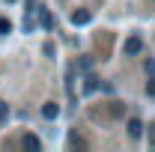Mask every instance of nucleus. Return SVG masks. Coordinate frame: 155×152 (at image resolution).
Masks as SVG:
<instances>
[{
	"mask_svg": "<svg viewBox=\"0 0 155 152\" xmlns=\"http://www.w3.org/2000/svg\"><path fill=\"white\" fill-rule=\"evenodd\" d=\"M21 143H24V149H39L42 143H39V137H33V134H24L21 137Z\"/></svg>",
	"mask_w": 155,
	"mask_h": 152,
	"instance_id": "39448f33",
	"label": "nucleus"
},
{
	"mask_svg": "<svg viewBox=\"0 0 155 152\" xmlns=\"http://www.w3.org/2000/svg\"><path fill=\"white\" fill-rule=\"evenodd\" d=\"M6 116H9V104H6V101H0V122H3Z\"/></svg>",
	"mask_w": 155,
	"mask_h": 152,
	"instance_id": "1a4fd4ad",
	"label": "nucleus"
},
{
	"mask_svg": "<svg viewBox=\"0 0 155 152\" xmlns=\"http://www.w3.org/2000/svg\"><path fill=\"white\" fill-rule=\"evenodd\" d=\"M42 27H45V30H51V27H54V18H51V12H48V9H42Z\"/></svg>",
	"mask_w": 155,
	"mask_h": 152,
	"instance_id": "423d86ee",
	"label": "nucleus"
},
{
	"mask_svg": "<svg viewBox=\"0 0 155 152\" xmlns=\"http://www.w3.org/2000/svg\"><path fill=\"white\" fill-rule=\"evenodd\" d=\"M146 93H149V95H155V78L149 81V84H146Z\"/></svg>",
	"mask_w": 155,
	"mask_h": 152,
	"instance_id": "9d476101",
	"label": "nucleus"
},
{
	"mask_svg": "<svg viewBox=\"0 0 155 152\" xmlns=\"http://www.w3.org/2000/svg\"><path fill=\"white\" fill-rule=\"evenodd\" d=\"M149 143L155 146V125H152V131H149Z\"/></svg>",
	"mask_w": 155,
	"mask_h": 152,
	"instance_id": "9b49d317",
	"label": "nucleus"
},
{
	"mask_svg": "<svg viewBox=\"0 0 155 152\" xmlns=\"http://www.w3.org/2000/svg\"><path fill=\"white\" fill-rule=\"evenodd\" d=\"M110 114H114V116H125V107H122L119 101H114V107H110Z\"/></svg>",
	"mask_w": 155,
	"mask_h": 152,
	"instance_id": "6e6552de",
	"label": "nucleus"
},
{
	"mask_svg": "<svg viewBox=\"0 0 155 152\" xmlns=\"http://www.w3.org/2000/svg\"><path fill=\"white\" fill-rule=\"evenodd\" d=\"M122 51H125L128 57H134V54H140V51H143V39H140V36H131V39H125Z\"/></svg>",
	"mask_w": 155,
	"mask_h": 152,
	"instance_id": "f257e3e1",
	"label": "nucleus"
},
{
	"mask_svg": "<svg viewBox=\"0 0 155 152\" xmlns=\"http://www.w3.org/2000/svg\"><path fill=\"white\" fill-rule=\"evenodd\" d=\"M128 134H131V137H140V134H143V122H140V119H128Z\"/></svg>",
	"mask_w": 155,
	"mask_h": 152,
	"instance_id": "20e7f679",
	"label": "nucleus"
},
{
	"mask_svg": "<svg viewBox=\"0 0 155 152\" xmlns=\"http://www.w3.org/2000/svg\"><path fill=\"white\" fill-rule=\"evenodd\" d=\"M6 33H12V24L6 18H0V36H6Z\"/></svg>",
	"mask_w": 155,
	"mask_h": 152,
	"instance_id": "0eeeda50",
	"label": "nucleus"
},
{
	"mask_svg": "<svg viewBox=\"0 0 155 152\" xmlns=\"http://www.w3.org/2000/svg\"><path fill=\"white\" fill-rule=\"evenodd\" d=\"M57 114H60V107L54 101H45V104H42V116H45V119H57Z\"/></svg>",
	"mask_w": 155,
	"mask_h": 152,
	"instance_id": "7ed1b4c3",
	"label": "nucleus"
},
{
	"mask_svg": "<svg viewBox=\"0 0 155 152\" xmlns=\"http://www.w3.org/2000/svg\"><path fill=\"white\" fill-rule=\"evenodd\" d=\"M90 18H93V15H90L87 9H75V12H72V24H78V27H81V24H90Z\"/></svg>",
	"mask_w": 155,
	"mask_h": 152,
	"instance_id": "f03ea898",
	"label": "nucleus"
}]
</instances>
